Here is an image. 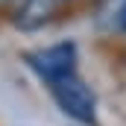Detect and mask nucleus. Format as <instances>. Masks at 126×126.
<instances>
[{"label":"nucleus","mask_w":126,"mask_h":126,"mask_svg":"<svg viewBox=\"0 0 126 126\" xmlns=\"http://www.w3.org/2000/svg\"><path fill=\"white\" fill-rule=\"evenodd\" d=\"M53 91V100L59 103L67 117H73L76 123H85V126H97V100L94 91L73 73V76H64L59 82L50 85Z\"/></svg>","instance_id":"nucleus-1"},{"label":"nucleus","mask_w":126,"mask_h":126,"mask_svg":"<svg viewBox=\"0 0 126 126\" xmlns=\"http://www.w3.org/2000/svg\"><path fill=\"white\" fill-rule=\"evenodd\" d=\"M27 64L47 82H59L64 76H73V67H76V44L73 41H59V44H50L44 50H32L24 56Z\"/></svg>","instance_id":"nucleus-2"},{"label":"nucleus","mask_w":126,"mask_h":126,"mask_svg":"<svg viewBox=\"0 0 126 126\" xmlns=\"http://www.w3.org/2000/svg\"><path fill=\"white\" fill-rule=\"evenodd\" d=\"M56 15V0H24L15 9V24L21 30H41Z\"/></svg>","instance_id":"nucleus-3"},{"label":"nucleus","mask_w":126,"mask_h":126,"mask_svg":"<svg viewBox=\"0 0 126 126\" xmlns=\"http://www.w3.org/2000/svg\"><path fill=\"white\" fill-rule=\"evenodd\" d=\"M117 27H120V30H126V0H123V6L117 9Z\"/></svg>","instance_id":"nucleus-4"},{"label":"nucleus","mask_w":126,"mask_h":126,"mask_svg":"<svg viewBox=\"0 0 126 126\" xmlns=\"http://www.w3.org/2000/svg\"><path fill=\"white\" fill-rule=\"evenodd\" d=\"M24 0H0V9H18Z\"/></svg>","instance_id":"nucleus-5"}]
</instances>
